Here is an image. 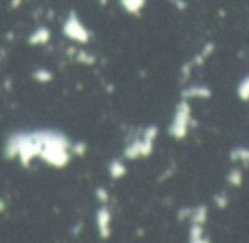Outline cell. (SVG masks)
Wrapping results in <instances>:
<instances>
[{
	"label": "cell",
	"mask_w": 249,
	"mask_h": 243,
	"mask_svg": "<svg viewBox=\"0 0 249 243\" xmlns=\"http://www.w3.org/2000/svg\"><path fill=\"white\" fill-rule=\"evenodd\" d=\"M46 39H48V31H45V29H41V31H36L35 36H33L29 41L35 45V43H45Z\"/></svg>",
	"instance_id": "obj_1"
},
{
	"label": "cell",
	"mask_w": 249,
	"mask_h": 243,
	"mask_svg": "<svg viewBox=\"0 0 249 243\" xmlns=\"http://www.w3.org/2000/svg\"><path fill=\"white\" fill-rule=\"evenodd\" d=\"M4 208H5V204L2 202V199H0V211H4Z\"/></svg>",
	"instance_id": "obj_2"
}]
</instances>
